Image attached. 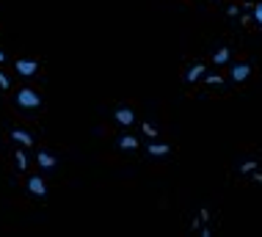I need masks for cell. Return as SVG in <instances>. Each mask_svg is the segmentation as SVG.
<instances>
[{
    "label": "cell",
    "mask_w": 262,
    "mask_h": 237,
    "mask_svg": "<svg viewBox=\"0 0 262 237\" xmlns=\"http://www.w3.org/2000/svg\"><path fill=\"white\" fill-rule=\"evenodd\" d=\"M17 105L25 107V111H33V107L41 105V99H39V94L33 89H19L17 91Z\"/></svg>",
    "instance_id": "cell-1"
},
{
    "label": "cell",
    "mask_w": 262,
    "mask_h": 237,
    "mask_svg": "<svg viewBox=\"0 0 262 237\" xmlns=\"http://www.w3.org/2000/svg\"><path fill=\"white\" fill-rule=\"evenodd\" d=\"M28 190H31L33 196H45V193H47L45 179H41V177H31V179H28Z\"/></svg>",
    "instance_id": "cell-2"
},
{
    "label": "cell",
    "mask_w": 262,
    "mask_h": 237,
    "mask_svg": "<svg viewBox=\"0 0 262 237\" xmlns=\"http://www.w3.org/2000/svg\"><path fill=\"white\" fill-rule=\"evenodd\" d=\"M17 72H19V75H25V77H31L33 72H36V61H31V58H19V61H17Z\"/></svg>",
    "instance_id": "cell-3"
},
{
    "label": "cell",
    "mask_w": 262,
    "mask_h": 237,
    "mask_svg": "<svg viewBox=\"0 0 262 237\" xmlns=\"http://www.w3.org/2000/svg\"><path fill=\"white\" fill-rule=\"evenodd\" d=\"M249 75H251V67H249V63H237V67H232V80L243 83Z\"/></svg>",
    "instance_id": "cell-4"
},
{
    "label": "cell",
    "mask_w": 262,
    "mask_h": 237,
    "mask_svg": "<svg viewBox=\"0 0 262 237\" xmlns=\"http://www.w3.org/2000/svg\"><path fill=\"white\" fill-rule=\"evenodd\" d=\"M116 121H119V124H124V127H130L133 121H136V113H133L130 107H119V111H116Z\"/></svg>",
    "instance_id": "cell-5"
},
{
    "label": "cell",
    "mask_w": 262,
    "mask_h": 237,
    "mask_svg": "<svg viewBox=\"0 0 262 237\" xmlns=\"http://www.w3.org/2000/svg\"><path fill=\"white\" fill-rule=\"evenodd\" d=\"M11 138L17 141L23 149H25V146H33V135H31V133H25V130H14V133H11Z\"/></svg>",
    "instance_id": "cell-6"
},
{
    "label": "cell",
    "mask_w": 262,
    "mask_h": 237,
    "mask_svg": "<svg viewBox=\"0 0 262 237\" xmlns=\"http://www.w3.org/2000/svg\"><path fill=\"white\" fill-rule=\"evenodd\" d=\"M199 77H204V63H193V67L188 69V75H185V80L188 83H196Z\"/></svg>",
    "instance_id": "cell-7"
},
{
    "label": "cell",
    "mask_w": 262,
    "mask_h": 237,
    "mask_svg": "<svg viewBox=\"0 0 262 237\" xmlns=\"http://www.w3.org/2000/svg\"><path fill=\"white\" fill-rule=\"evenodd\" d=\"M146 149H149V155H152V157H163V155L171 152V146H168V143H149Z\"/></svg>",
    "instance_id": "cell-8"
},
{
    "label": "cell",
    "mask_w": 262,
    "mask_h": 237,
    "mask_svg": "<svg viewBox=\"0 0 262 237\" xmlns=\"http://www.w3.org/2000/svg\"><path fill=\"white\" fill-rule=\"evenodd\" d=\"M36 160H39V166H41V168H53V166H55V157H53L50 152H39Z\"/></svg>",
    "instance_id": "cell-9"
},
{
    "label": "cell",
    "mask_w": 262,
    "mask_h": 237,
    "mask_svg": "<svg viewBox=\"0 0 262 237\" xmlns=\"http://www.w3.org/2000/svg\"><path fill=\"white\" fill-rule=\"evenodd\" d=\"M119 146H122V149H127V152H133V149H138V141L133 138V135H124V138L119 141Z\"/></svg>",
    "instance_id": "cell-10"
},
{
    "label": "cell",
    "mask_w": 262,
    "mask_h": 237,
    "mask_svg": "<svg viewBox=\"0 0 262 237\" xmlns=\"http://www.w3.org/2000/svg\"><path fill=\"white\" fill-rule=\"evenodd\" d=\"M212 61H215V63H226V61H229V47H221L215 55H212Z\"/></svg>",
    "instance_id": "cell-11"
},
{
    "label": "cell",
    "mask_w": 262,
    "mask_h": 237,
    "mask_svg": "<svg viewBox=\"0 0 262 237\" xmlns=\"http://www.w3.org/2000/svg\"><path fill=\"white\" fill-rule=\"evenodd\" d=\"M17 168H19V171L28 168V155L23 152V149H17Z\"/></svg>",
    "instance_id": "cell-12"
},
{
    "label": "cell",
    "mask_w": 262,
    "mask_h": 237,
    "mask_svg": "<svg viewBox=\"0 0 262 237\" xmlns=\"http://www.w3.org/2000/svg\"><path fill=\"white\" fill-rule=\"evenodd\" d=\"M254 168H259V166H257V163H254V160H246L243 166H240V174H251Z\"/></svg>",
    "instance_id": "cell-13"
},
{
    "label": "cell",
    "mask_w": 262,
    "mask_h": 237,
    "mask_svg": "<svg viewBox=\"0 0 262 237\" xmlns=\"http://www.w3.org/2000/svg\"><path fill=\"white\" fill-rule=\"evenodd\" d=\"M204 83H207V85H221L224 77L221 75H210V77H204Z\"/></svg>",
    "instance_id": "cell-14"
},
{
    "label": "cell",
    "mask_w": 262,
    "mask_h": 237,
    "mask_svg": "<svg viewBox=\"0 0 262 237\" xmlns=\"http://www.w3.org/2000/svg\"><path fill=\"white\" fill-rule=\"evenodd\" d=\"M251 17L262 25V0H259V3H254V14H251Z\"/></svg>",
    "instance_id": "cell-15"
},
{
    "label": "cell",
    "mask_w": 262,
    "mask_h": 237,
    "mask_svg": "<svg viewBox=\"0 0 262 237\" xmlns=\"http://www.w3.org/2000/svg\"><path fill=\"white\" fill-rule=\"evenodd\" d=\"M144 133H146V135H149V138H155V135H158V130H155V127H152V124H144Z\"/></svg>",
    "instance_id": "cell-16"
},
{
    "label": "cell",
    "mask_w": 262,
    "mask_h": 237,
    "mask_svg": "<svg viewBox=\"0 0 262 237\" xmlns=\"http://www.w3.org/2000/svg\"><path fill=\"white\" fill-rule=\"evenodd\" d=\"M0 89H9V77H6L3 72H0Z\"/></svg>",
    "instance_id": "cell-17"
},
{
    "label": "cell",
    "mask_w": 262,
    "mask_h": 237,
    "mask_svg": "<svg viewBox=\"0 0 262 237\" xmlns=\"http://www.w3.org/2000/svg\"><path fill=\"white\" fill-rule=\"evenodd\" d=\"M226 14H229V17H237L240 9H237V6H229V9H226Z\"/></svg>",
    "instance_id": "cell-18"
},
{
    "label": "cell",
    "mask_w": 262,
    "mask_h": 237,
    "mask_svg": "<svg viewBox=\"0 0 262 237\" xmlns=\"http://www.w3.org/2000/svg\"><path fill=\"white\" fill-rule=\"evenodd\" d=\"M202 224H204L202 218H193V224H190V229H193V232H196V229H202Z\"/></svg>",
    "instance_id": "cell-19"
},
{
    "label": "cell",
    "mask_w": 262,
    "mask_h": 237,
    "mask_svg": "<svg viewBox=\"0 0 262 237\" xmlns=\"http://www.w3.org/2000/svg\"><path fill=\"white\" fill-rule=\"evenodd\" d=\"M199 218L204 221V224H207V221H210V210H202V212H199Z\"/></svg>",
    "instance_id": "cell-20"
},
{
    "label": "cell",
    "mask_w": 262,
    "mask_h": 237,
    "mask_svg": "<svg viewBox=\"0 0 262 237\" xmlns=\"http://www.w3.org/2000/svg\"><path fill=\"white\" fill-rule=\"evenodd\" d=\"M251 177H254V182H262V171H251Z\"/></svg>",
    "instance_id": "cell-21"
},
{
    "label": "cell",
    "mask_w": 262,
    "mask_h": 237,
    "mask_svg": "<svg viewBox=\"0 0 262 237\" xmlns=\"http://www.w3.org/2000/svg\"><path fill=\"white\" fill-rule=\"evenodd\" d=\"M6 61V55H3V50H0V63H3Z\"/></svg>",
    "instance_id": "cell-22"
}]
</instances>
